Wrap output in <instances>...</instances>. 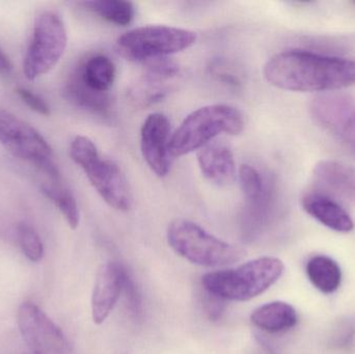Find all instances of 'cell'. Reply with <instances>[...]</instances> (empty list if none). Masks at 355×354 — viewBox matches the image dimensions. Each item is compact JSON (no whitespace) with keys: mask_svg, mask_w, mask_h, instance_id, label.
<instances>
[{"mask_svg":"<svg viewBox=\"0 0 355 354\" xmlns=\"http://www.w3.org/2000/svg\"><path fill=\"white\" fill-rule=\"evenodd\" d=\"M311 283L325 294L336 292L341 286L342 272L339 264L327 256H316L306 264Z\"/></svg>","mask_w":355,"mask_h":354,"instance_id":"cell-21","label":"cell"},{"mask_svg":"<svg viewBox=\"0 0 355 354\" xmlns=\"http://www.w3.org/2000/svg\"><path fill=\"white\" fill-rule=\"evenodd\" d=\"M243 114L234 106L212 104L188 114L171 137L173 158L202 149L221 134L238 135L244 130Z\"/></svg>","mask_w":355,"mask_h":354,"instance_id":"cell-3","label":"cell"},{"mask_svg":"<svg viewBox=\"0 0 355 354\" xmlns=\"http://www.w3.org/2000/svg\"><path fill=\"white\" fill-rule=\"evenodd\" d=\"M12 71V64L8 56L4 53L3 50L0 48V73L2 74H10Z\"/></svg>","mask_w":355,"mask_h":354,"instance_id":"cell-27","label":"cell"},{"mask_svg":"<svg viewBox=\"0 0 355 354\" xmlns=\"http://www.w3.org/2000/svg\"><path fill=\"white\" fill-rule=\"evenodd\" d=\"M0 145L15 157L39 168L46 180L62 181L53 152L43 135L8 110L0 109Z\"/></svg>","mask_w":355,"mask_h":354,"instance_id":"cell-7","label":"cell"},{"mask_svg":"<svg viewBox=\"0 0 355 354\" xmlns=\"http://www.w3.org/2000/svg\"><path fill=\"white\" fill-rule=\"evenodd\" d=\"M181 69L168 58L146 62L143 73L129 89V97L135 105L147 107L159 103L175 89Z\"/></svg>","mask_w":355,"mask_h":354,"instance_id":"cell-11","label":"cell"},{"mask_svg":"<svg viewBox=\"0 0 355 354\" xmlns=\"http://www.w3.org/2000/svg\"><path fill=\"white\" fill-rule=\"evenodd\" d=\"M29 354V353H28Z\"/></svg>","mask_w":355,"mask_h":354,"instance_id":"cell-29","label":"cell"},{"mask_svg":"<svg viewBox=\"0 0 355 354\" xmlns=\"http://www.w3.org/2000/svg\"><path fill=\"white\" fill-rule=\"evenodd\" d=\"M238 177L243 195L242 231L245 236H252L262 228L270 211L272 184L258 168L250 164L240 166Z\"/></svg>","mask_w":355,"mask_h":354,"instance_id":"cell-10","label":"cell"},{"mask_svg":"<svg viewBox=\"0 0 355 354\" xmlns=\"http://www.w3.org/2000/svg\"><path fill=\"white\" fill-rule=\"evenodd\" d=\"M17 94H18L20 99L31 108L33 112L37 114H42V116H49L50 107L48 105L47 102L40 97L37 94L33 93L31 89H26V87H18L17 89Z\"/></svg>","mask_w":355,"mask_h":354,"instance_id":"cell-26","label":"cell"},{"mask_svg":"<svg viewBox=\"0 0 355 354\" xmlns=\"http://www.w3.org/2000/svg\"><path fill=\"white\" fill-rule=\"evenodd\" d=\"M168 241L180 257L204 267L231 265L245 256L243 249L213 236L196 222L183 218L171 222Z\"/></svg>","mask_w":355,"mask_h":354,"instance_id":"cell-5","label":"cell"},{"mask_svg":"<svg viewBox=\"0 0 355 354\" xmlns=\"http://www.w3.org/2000/svg\"><path fill=\"white\" fill-rule=\"evenodd\" d=\"M264 76L273 87L285 91H337L355 85V60L286 50L266 62Z\"/></svg>","mask_w":355,"mask_h":354,"instance_id":"cell-1","label":"cell"},{"mask_svg":"<svg viewBox=\"0 0 355 354\" xmlns=\"http://www.w3.org/2000/svg\"><path fill=\"white\" fill-rule=\"evenodd\" d=\"M198 166L205 178L218 186L233 184L237 178L235 158L227 145L211 141L196 153Z\"/></svg>","mask_w":355,"mask_h":354,"instance_id":"cell-16","label":"cell"},{"mask_svg":"<svg viewBox=\"0 0 355 354\" xmlns=\"http://www.w3.org/2000/svg\"><path fill=\"white\" fill-rule=\"evenodd\" d=\"M75 74L93 91L110 93L116 80V64L105 54H94L83 62Z\"/></svg>","mask_w":355,"mask_h":354,"instance_id":"cell-20","label":"cell"},{"mask_svg":"<svg viewBox=\"0 0 355 354\" xmlns=\"http://www.w3.org/2000/svg\"><path fill=\"white\" fill-rule=\"evenodd\" d=\"M42 193L55 205L72 230L78 228L80 211L72 191L64 185V181L54 182L45 180L41 185Z\"/></svg>","mask_w":355,"mask_h":354,"instance_id":"cell-22","label":"cell"},{"mask_svg":"<svg viewBox=\"0 0 355 354\" xmlns=\"http://www.w3.org/2000/svg\"><path fill=\"white\" fill-rule=\"evenodd\" d=\"M209 69L213 78L221 85L233 89L241 87L242 81L240 75L225 60H215L214 62H211Z\"/></svg>","mask_w":355,"mask_h":354,"instance_id":"cell-25","label":"cell"},{"mask_svg":"<svg viewBox=\"0 0 355 354\" xmlns=\"http://www.w3.org/2000/svg\"><path fill=\"white\" fill-rule=\"evenodd\" d=\"M171 122L166 114H149L141 129V149L150 170L159 177L168 176L174 158L171 155Z\"/></svg>","mask_w":355,"mask_h":354,"instance_id":"cell-12","label":"cell"},{"mask_svg":"<svg viewBox=\"0 0 355 354\" xmlns=\"http://www.w3.org/2000/svg\"><path fill=\"white\" fill-rule=\"evenodd\" d=\"M127 274L120 264L106 262L98 269L92 293V318L101 326L110 317L124 290Z\"/></svg>","mask_w":355,"mask_h":354,"instance_id":"cell-14","label":"cell"},{"mask_svg":"<svg viewBox=\"0 0 355 354\" xmlns=\"http://www.w3.org/2000/svg\"><path fill=\"white\" fill-rule=\"evenodd\" d=\"M83 6L106 22L116 26H128L135 17V6L132 2L124 0H98L83 2Z\"/></svg>","mask_w":355,"mask_h":354,"instance_id":"cell-23","label":"cell"},{"mask_svg":"<svg viewBox=\"0 0 355 354\" xmlns=\"http://www.w3.org/2000/svg\"><path fill=\"white\" fill-rule=\"evenodd\" d=\"M302 208L313 218L331 230L348 233L354 230V220L339 202L322 193H309L302 200Z\"/></svg>","mask_w":355,"mask_h":354,"instance_id":"cell-17","label":"cell"},{"mask_svg":"<svg viewBox=\"0 0 355 354\" xmlns=\"http://www.w3.org/2000/svg\"><path fill=\"white\" fill-rule=\"evenodd\" d=\"M70 155L110 207L121 212L131 209L132 193L124 172L116 162L100 154L92 139L83 135L75 137L71 143Z\"/></svg>","mask_w":355,"mask_h":354,"instance_id":"cell-4","label":"cell"},{"mask_svg":"<svg viewBox=\"0 0 355 354\" xmlns=\"http://www.w3.org/2000/svg\"><path fill=\"white\" fill-rule=\"evenodd\" d=\"M17 324L29 354H71L62 330L35 303L19 307Z\"/></svg>","mask_w":355,"mask_h":354,"instance_id":"cell-9","label":"cell"},{"mask_svg":"<svg viewBox=\"0 0 355 354\" xmlns=\"http://www.w3.org/2000/svg\"><path fill=\"white\" fill-rule=\"evenodd\" d=\"M284 269L277 258H258L234 269L209 272L202 276V284L208 294L221 301H248L268 290Z\"/></svg>","mask_w":355,"mask_h":354,"instance_id":"cell-2","label":"cell"},{"mask_svg":"<svg viewBox=\"0 0 355 354\" xmlns=\"http://www.w3.org/2000/svg\"><path fill=\"white\" fill-rule=\"evenodd\" d=\"M116 354H129L128 353H116Z\"/></svg>","mask_w":355,"mask_h":354,"instance_id":"cell-28","label":"cell"},{"mask_svg":"<svg viewBox=\"0 0 355 354\" xmlns=\"http://www.w3.org/2000/svg\"><path fill=\"white\" fill-rule=\"evenodd\" d=\"M67 44L68 35L62 16L53 10L37 15L23 62L25 77L35 80L47 74L64 55Z\"/></svg>","mask_w":355,"mask_h":354,"instance_id":"cell-8","label":"cell"},{"mask_svg":"<svg viewBox=\"0 0 355 354\" xmlns=\"http://www.w3.org/2000/svg\"><path fill=\"white\" fill-rule=\"evenodd\" d=\"M64 97L70 103L100 118H112L114 103L110 93H99L87 87L76 74L64 87Z\"/></svg>","mask_w":355,"mask_h":354,"instance_id":"cell-18","label":"cell"},{"mask_svg":"<svg viewBox=\"0 0 355 354\" xmlns=\"http://www.w3.org/2000/svg\"><path fill=\"white\" fill-rule=\"evenodd\" d=\"M297 313L289 303L273 301L261 306L250 315V321L264 332L277 334L291 330L297 324Z\"/></svg>","mask_w":355,"mask_h":354,"instance_id":"cell-19","label":"cell"},{"mask_svg":"<svg viewBox=\"0 0 355 354\" xmlns=\"http://www.w3.org/2000/svg\"><path fill=\"white\" fill-rule=\"evenodd\" d=\"M17 236L25 257L33 263L41 262L44 257V245L37 231L31 224L21 222L17 227Z\"/></svg>","mask_w":355,"mask_h":354,"instance_id":"cell-24","label":"cell"},{"mask_svg":"<svg viewBox=\"0 0 355 354\" xmlns=\"http://www.w3.org/2000/svg\"><path fill=\"white\" fill-rule=\"evenodd\" d=\"M196 33L168 25H146L127 31L116 41L119 53L131 62L168 58L196 44Z\"/></svg>","mask_w":355,"mask_h":354,"instance_id":"cell-6","label":"cell"},{"mask_svg":"<svg viewBox=\"0 0 355 354\" xmlns=\"http://www.w3.org/2000/svg\"><path fill=\"white\" fill-rule=\"evenodd\" d=\"M314 118L331 131L355 148V103L341 95H322L313 100L311 106Z\"/></svg>","mask_w":355,"mask_h":354,"instance_id":"cell-13","label":"cell"},{"mask_svg":"<svg viewBox=\"0 0 355 354\" xmlns=\"http://www.w3.org/2000/svg\"><path fill=\"white\" fill-rule=\"evenodd\" d=\"M316 193L335 201L355 204V168L335 160H324L313 172Z\"/></svg>","mask_w":355,"mask_h":354,"instance_id":"cell-15","label":"cell"}]
</instances>
